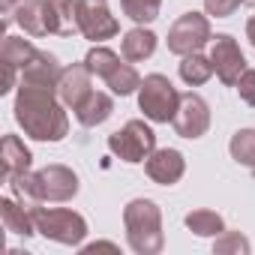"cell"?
I'll return each instance as SVG.
<instances>
[{"label": "cell", "mask_w": 255, "mask_h": 255, "mask_svg": "<svg viewBox=\"0 0 255 255\" xmlns=\"http://www.w3.org/2000/svg\"><path fill=\"white\" fill-rule=\"evenodd\" d=\"M15 120L33 141H60L69 132V117L57 96V87L18 84L15 93Z\"/></svg>", "instance_id": "6da1fadb"}, {"label": "cell", "mask_w": 255, "mask_h": 255, "mask_svg": "<svg viewBox=\"0 0 255 255\" xmlns=\"http://www.w3.org/2000/svg\"><path fill=\"white\" fill-rule=\"evenodd\" d=\"M123 225L129 249L138 255H156L165 246L162 234V213L150 198H135L123 207Z\"/></svg>", "instance_id": "7a4b0ae2"}, {"label": "cell", "mask_w": 255, "mask_h": 255, "mask_svg": "<svg viewBox=\"0 0 255 255\" xmlns=\"http://www.w3.org/2000/svg\"><path fill=\"white\" fill-rule=\"evenodd\" d=\"M33 213V225H36V234L54 240V243H63V246H78L84 237H87V222L81 213L75 210H66V207H30Z\"/></svg>", "instance_id": "3957f363"}, {"label": "cell", "mask_w": 255, "mask_h": 255, "mask_svg": "<svg viewBox=\"0 0 255 255\" xmlns=\"http://www.w3.org/2000/svg\"><path fill=\"white\" fill-rule=\"evenodd\" d=\"M138 108L153 123H171L177 108H180V93H177V87L165 75L153 72L138 87Z\"/></svg>", "instance_id": "277c9868"}, {"label": "cell", "mask_w": 255, "mask_h": 255, "mask_svg": "<svg viewBox=\"0 0 255 255\" xmlns=\"http://www.w3.org/2000/svg\"><path fill=\"white\" fill-rule=\"evenodd\" d=\"M108 150L123 162H144L156 150V132L144 120H129L123 129L108 135Z\"/></svg>", "instance_id": "5b68a950"}, {"label": "cell", "mask_w": 255, "mask_h": 255, "mask_svg": "<svg viewBox=\"0 0 255 255\" xmlns=\"http://www.w3.org/2000/svg\"><path fill=\"white\" fill-rule=\"evenodd\" d=\"M210 39H213V36H210V21H207V15H201V12H183V15L171 24V30H168V51L186 57V54L201 51Z\"/></svg>", "instance_id": "8992f818"}, {"label": "cell", "mask_w": 255, "mask_h": 255, "mask_svg": "<svg viewBox=\"0 0 255 255\" xmlns=\"http://www.w3.org/2000/svg\"><path fill=\"white\" fill-rule=\"evenodd\" d=\"M81 183H78V174L66 165H45L36 171V192H39V201H51V204H63V201H72L78 195Z\"/></svg>", "instance_id": "52a82bcc"}, {"label": "cell", "mask_w": 255, "mask_h": 255, "mask_svg": "<svg viewBox=\"0 0 255 255\" xmlns=\"http://www.w3.org/2000/svg\"><path fill=\"white\" fill-rule=\"evenodd\" d=\"M210 60H213L216 78H219L222 84H228V87H234L237 78H240L243 69H246V57H243L240 45H237V39L228 36V33H219V36L213 39V45H210Z\"/></svg>", "instance_id": "ba28073f"}, {"label": "cell", "mask_w": 255, "mask_h": 255, "mask_svg": "<svg viewBox=\"0 0 255 255\" xmlns=\"http://www.w3.org/2000/svg\"><path fill=\"white\" fill-rule=\"evenodd\" d=\"M171 123L180 138H201L210 129V108L198 93H180V108Z\"/></svg>", "instance_id": "9c48e42d"}, {"label": "cell", "mask_w": 255, "mask_h": 255, "mask_svg": "<svg viewBox=\"0 0 255 255\" xmlns=\"http://www.w3.org/2000/svg\"><path fill=\"white\" fill-rule=\"evenodd\" d=\"M120 24L111 15V9L105 6V0H81V9H78V33H84L93 42L111 39L117 36Z\"/></svg>", "instance_id": "30bf717a"}, {"label": "cell", "mask_w": 255, "mask_h": 255, "mask_svg": "<svg viewBox=\"0 0 255 255\" xmlns=\"http://www.w3.org/2000/svg\"><path fill=\"white\" fill-rule=\"evenodd\" d=\"M90 93H93V72H90V66H87V63H72V66H66L63 75H60V81H57V96H60V102L75 111Z\"/></svg>", "instance_id": "8fae6325"}, {"label": "cell", "mask_w": 255, "mask_h": 255, "mask_svg": "<svg viewBox=\"0 0 255 255\" xmlns=\"http://www.w3.org/2000/svg\"><path fill=\"white\" fill-rule=\"evenodd\" d=\"M144 171H147V177H150L153 183H159V186H174V183L183 177V171H186V159H183L180 150L162 147V150H153V153L144 159Z\"/></svg>", "instance_id": "7c38bea8"}, {"label": "cell", "mask_w": 255, "mask_h": 255, "mask_svg": "<svg viewBox=\"0 0 255 255\" xmlns=\"http://www.w3.org/2000/svg\"><path fill=\"white\" fill-rule=\"evenodd\" d=\"M78 9H81V0H45L48 33L54 36L78 33Z\"/></svg>", "instance_id": "4fadbf2b"}, {"label": "cell", "mask_w": 255, "mask_h": 255, "mask_svg": "<svg viewBox=\"0 0 255 255\" xmlns=\"http://www.w3.org/2000/svg\"><path fill=\"white\" fill-rule=\"evenodd\" d=\"M60 75H63V66L57 63V57L48 54V51H39V48L30 57V63L21 69V81L24 84H42V87H57Z\"/></svg>", "instance_id": "5bb4252c"}, {"label": "cell", "mask_w": 255, "mask_h": 255, "mask_svg": "<svg viewBox=\"0 0 255 255\" xmlns=\"http://www.w3.org/2000/svg\"><path fill=\"white\" fill-rule=\"evenodd\" d=\"M30 162H33V153L24 147V141L18 135H3V141H0V165H3V180H9L12 174L30 171Z\"/></svg>", "instance_id": "9a60e30c"}, {"label": "cell", "mask_w": 255, "mask_h": 255, "mask_svg": "<svg viewBox=\"0 0 255 255\" xmlns=\"http://www.w3.org/2000/svg\"><path fill=\"white\" fill-rule=\"evenodd\" d=\"M0 222L9 234H18V237H30L36 234V225H33V213L18 201V198H0Z\"/></svg>", "instance_id": "2e32d148"}, {"label": "cell", "mask_w": 255, "mask_h": 255, "mask_svg": "<svg viewBox=\"0 0 255 255\" xmlns=\"http://www.w3.org/2000/svg\"><path fill=\"white\" fill-rule=\"evenodd\" d=\"M12 21L30 36H48V15H45V0H24L15 6Z\"/></svg>", "instance_id": "e0dca14e"}, {"label": "cell", "mask_w": 255, "mask_h": 255, "mask_svg": "<svg viewBox=\"0 0 255 255\" xmlns=\"http://www.w3.org/2000/svg\"><path fill=\"white\" fill-rule=\"evenodd\" d=\"M111 111H114L111 96H108V93H102V90H93V93H90V96L75 108V117H78V123H81V126L93 129V126H102V123L111 117Z\"/></svg>", "instance_id": "ac0fdd59"}, {"label": "cell", "mask_w": 255, "mask_h": 255, "mask_svg": "<svg viewBox=\"0 0 255 255\" xmlns=\"http://www.w3.org/2000/svg\"><path fill=\"white\" fill-rule=\"evenodd\" d=\"M153 51H156V33L147 30V27L129 30L123 36V42H120V54H123V60H129V63H141Z\"/></svg>", "instance_id": "d6986e66"}, {"label": "cell", "mask_w": 255, "mask_h": 255, "mask_svg": "<svg viewBox=\"0 0 255 255\" xmlns=\"http://www.w3.org/2000/svg\"><path fill=\"white\" fill-rule=\"evenodd\" d=\"M141 75H138V69L132 66V63H117L108 75H105V84L111 87V93H117V96H129V93H135L138 87H141Z\"/></svg>", "instance_id": "ffe728a7"}, {"label": "cell", "mask_w": 255, "mask_h": 255, "mask_svg": "<svg viewBox=\"0 0 255 255\" xmlns=\"http://www.w3.org/2000/svg\"><path fill=\"white\" fill-rule=\"evenodd\" d=\"M33 54H36V48L24 36H3V42H0V63H12V66L24 69Z\"/></svg>", "instance_id": "44dd1931"}, {"label": "cell", "mask_w": 255, "mask_h": 255, "mask_svg": "<svg viewBox=\"0 0 255 255\" xmlns=\"http://www.w3.org/2000/svg\"><path fill=\"white\" fill-rule=\"evenodd\" d=\"M210 75H213V60H210V54L204 57L201 51H195V54H186V57L180 60V78H183L189 87L204 84Z\"/></svg>", "instance_id": "7402d4cb"}, {"label": "cell", "mask_w": 255, "mask_h": 255, "mask_svg": "<svg viewBox=\"0 0 255 255\" xmlns=\"http://www.w3.org/2000/svg\"><path fill=\"white\" fill-rule=\"evenodd\" d=\"M186 228L198 237H219L225 231V219L216 213V210H192L186 213Z\"/></svg>", "instance_id": "603a6c76"}, {"label": "cell", "mask_w": 255, "mask_h": 255, "mask_svg": "<svg viewBox=\"0 0 255 255\" xmlns=\"http://www.w3.org/2000/svg\"><path fill=\"white\" fill-rule=\"evenodd\" d=\"M228 150H231L234 162H240V165H246V168L255 171V129H237L231 135Z\"/></svg>", "instance_id": "cb8c5ba5"}, {"label": "cell", "mask_w": 255, "mask_h": 255, "mask_svg": "<svg viewBox=\"0 0 255 255\" xmlns=\"http://www.w3.org/2000/svg\"><path fill=\"white\" fill-rule=\"evenodd\" d=\"M162 0H120V9L126 18H132L135 24H150L159 18Z\"/></svg>", "instance_id": "d4e9b609"}, {"label": "cell", "mask_w": 255, "mask_h": 255, "mask_svg": "<svg viewBox=\"0 0 255 255\" xmlns=\"http://www.w3.org/2000/svg\"><path fill=\"white\" fill-rule=\"evenodd\" d=\"M84 63L90 66V72H93L96 78H102V81H105V75L120 63V54H114V51H111V48H105V45H96V48H90V51H87Z\"/></svg>", "instance_id": "484cf974"}, {"label": "cell", "mask_w": 255, "mask_h": 255, "mask_svg": "<svg viewBox=\"0 0 255 255\" xmlns=\"http://www.w3.org/2000/svg\"><path fill=\"white\" fill-rule=\"evenodd\" d=\"M252 246H249V240L240 234V231H222L219 237H216V243H213V252H219V255H246Z\"/></svg>", "instance_id": "4316f807"}, {"label": "cell", "mask_w": 255, "mask_h": 255, "mask_svg": "<svg viewBox=\"0 0 255 255\" xmlns=\"http://www.w3.org/2000/svg\"><path fill=\"white\" fill-rule=\"evenodd\" d=\"M243 0H204V9L207 15H216V18H228L240 9Z\"/></svg>", "instance_id": "83f0119b"}, {"label": "cell", "mask_w": 255, "mask_h": 255, "mask_svg": "<svg viewBox=\"0 0 255 255\" xmlns=\"http://www.w3.org/2000/svg\"><path fill=\"white\" fill-rule=\"evenodd\" d=\"M237 93L246 105H255V69H243V75L237 78Z\"/></svg>", "instance_id": "f1b7e54d"}, {"label": "cell", "mask_w": 255, "mask_h": 255, "mask_svg": "<svg viewBox=\"0 0 255 255\" xmlns=\"http://www.w3.org/2000/svg\"><path fill=\"white\" fill-rule=\"evenodd\" d=\"M15 75H18V66L3 63V87H0V93H9V90L15 87Z\"/></svg>", "instance_id": "f546056e"}, {"label": "cell", "mask_w": 255, "mask_h": 255, "mask_svg": "<svg viewBox=\"0 0 255 255\" xmlns=\"http://www.w3.org/2000/svg\"><path fill=\"white\" fill-rule=\"evenodd\" d=\"M0 3H3V24H9V21H12L15 6H18V3H24V0H0Z\"/></svg>", "instance_id": "4dcf8cb0"}, {"label": "cell", "mask_w": 255, "mask_h": 255, "mask_svg": "<svg viewBox=\"0 0 255 255\" xmlns=\"http://www.w3.org/2000/svg\"><path fill=\"white\" fill-rule=\"evenodd\" d=\"M96 249H114V252H117V246H114V243H90V246H84L81 252H84V255H90V252H96Z\"/></svg>", "instance_id": "1f68e13d"}, {"label": "cell", "mask_w": 255, "mask_h": 255, "mask_svg": "<svg viewBox=\"0 0 255 255\" xmlns=\"http://www.w3.org/2000/svg\"><path fill=\"white\" fill-rule=\"evenodd\" d=\"M246 39H249V42L255 45V15H252V18L246 21Z\"/></svg>", "instance_id": "d6a6232c"}, {"label": "cell", "mask_w": 255, "mask_h": 255, "mask_svg": "<svg viewBox=\"0 0 255 255\" xmlns=\"http://www.w3.org/2000/svg\"><path fill=\"white\" fill-rule=\"evenodd\" d=\"M243 3H249V6H255V0H243Z\"/></svg>", "instance_id": "836d02e7"}]
</instances>
